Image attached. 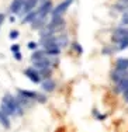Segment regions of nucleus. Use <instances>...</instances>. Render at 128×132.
I'll return each instance as SVG.
<instances>
[{"label":"nucleus","mask_w":128,"mask_h":132,"mask_svg":"<svg viewBox=\"0 0 128 132\" xmlns=\"http://www.w3.org/2000/svg\"><path fill=\"white\" fill-rule=\"evenodd\" d=\"M0 111L6 112L9 117L10 115H21L23 114V105L11 94H6L2 100V108H0Z\"/></svg>","instance_id":"f257e3e1"},{"label":"nucleus","mask_w":128,"mask_h":132,"mask_svg":"<svg viewBox=\"0 0 128 132\" xmlns=\"http://www.w3.org/2000/svg\"><path fill=\"white\" fill-rule=\"evenodd\" d=\"M73 3V0H63L61 4H58L57 7L52 10V17H62V14L69 9V6Z\"/></svg>","instance_id":"f03ea898"},{"label":"nucleus","mask_w":128,"mask_h":132,"mask_svg":"<svg viewBox=\"0 0 128 132\" xmlns=\"http://www.w3.org/2000/svg\"><path fill=\"white\" fill-rule=\"evenodd\" d=\"M24 75H26L28 79L33 81V83H41V75L38 73V70L34 68H28L24 70Z\"/></svg>","instance_id":"7ed1b4c3"},{"label":"nucleus","mask_w":128,"mask_h":132,"mask_svg":"<svg viewBox=\"0 0 128 132\" xmlns=\"http://www.w3.org/2000/svg\"><path fill=\"white\" fill-rule=\"evenodd\" d=\"M124 38H128V30L127 28H117V30L114 31V34H113V41L118 44Z\"/></svg>","instance_id":"20e7f679"},{"label":"nucleus","mask_w":128,"mask_h":132,"mask_svg":"<svg viewBox=\"0 0 128 132\" xmlns=\"http://www.w3.org/2000/svg\"><path fill=\"white\" fill-rule=\"evenodd\" d=\"M37 3H38V0H26V2H24L23 9H21V13H23V14H28L30 11H33V9L37 6Z\"/></svg>","instance_id":"39448f33"},{"label":"nucleus","mask_w":128,"mask_h":132,"mask_svg":"<svg viewBox=\"0 0 128 132\" xmlns=\"http://www.w3.org/2000/svg\"><path fill=\"white\" fill-rule=\"evenodd\" d=\"M125 77H128V70H115L111 73V79H113L115 83H118L120 80H123V79H125Z\"/></svg>","instance_id":"423d86ee"},{"label":"nucleus","mask_w":128,"mask_h":132,"mask_svg":"<svg viewBox=\"0 0 128 132\" xmlns=\"http://www.w3.org/2000/svg\"><path fill=\"white\" fill-rule=\"evenodd\" d=\"M24 2L26 0H13V3H11V6H10V11L11 13H21V9H23V6H24Z\"/></svg>","instance_id":"0eeeda50"},{"label":"nucleus","mask_w":128,"mask_h":132,"mask_svg":"<svg viewBox=\"0 0 128 132\" xmlns=\"http://www.w3.org/2000/svg\"><path fill=\"white\" fill-rule=\"evenodd\" d=\"M115 69L117 70H128V58H120L115 62Z\"/></svg>","instance_id":"6e6552de"},{"label":"nucleus","mask_w":128,"mask_h":132,"mask_svg":"<svg viewBox=\"0 0 128 132\" xmlns=\"http://www.w3.org/2000/svg\"><path fill=\"white\" fill-rule=\"evenodd\" d=\"M117 92L120 93H128V77H125V79L120 80L117 83Z\"/></svg>","instance_id":"1a4fd4ad"},{"label":"nucleus","mask_w":128,"mask_h":132,"mask_svg":"<svg viewBox=\"0 0 128 132\" xmlns=\"http://www.w3.org/2000/svg\"><path fill=\"white\" fill-rule=\"evenodd\" d=\"M42 89L45 92H52L55 89V81L52 79H45V81H42Z\"/></svg>","instance_id":"9d476101"},{"label":"nucleus","mask_w":128,"mask_h":132,"mask_svg":"<svg viewBox=\"0 0 128 132\" xmlns=\"http://www.w3.org/2000/svg\"><path fill=\"white\" fill-rule=\"evenodd\" d=\"M114 9H115V10H118V11L128 10V0H118V2L115 3Z\"/></svg>","instance_id":"9b49d317"},{"label":"nucleus","mask_w":128,"mask_h":132,"mask_svg":"<svg viewBox=\"0 0 128 132\" xmlns=\"http://www.w3.org/2000/svg\"><path fill=\"white\" fill-rule=\"evenodd\" d=\"M0 122H2V125L4 128L10 127V119H9V115L6 114V112H3V111H0Z\"/></svg>","instance_id":"f8f14e48"},{"label":"nucleus","mask_w":128,"mask_h":132,"mask_svg":"<svg viewBox=\"0 0 128 132\" xmlns=\"http://www.w3.org/2000/svg\"><path fill=\"white\" fill-rule=\"evenodd\" d=\"M46 56H48V55L45 53V51H37V52L33 53L31 59H33V62H35V61H41V59L46 58Z\"/></svg>","instance_id":"ddd939ff"},{"label":"nucleus","mask_w":128,"mask_h":132,"mask_svg":"<svg viewBox=\"0 0 128 132\" xmlns=\"http://www.w3.org/2000/svg\"><path fill=\"white\" fill-rule=\"evenodd\" d=\"M125 48H128V38L121 39L120 42H118V46H117L118 51H123V49H125Z\"/></svg>","instance_id":"4468645a"},{"label":"nucleus","mask_w":128,"mask_h":132,"mask_svg":"<svg viewBox=\"0 0 128 132\" xmlns=\"http://www.w3.org/2000/svg\"><path fill=\"white\" fill-rule=\"evenodd\" d=\"M121 23L124 24V26H128V11H125L123 15V20H121Z\"/></svg>","instance_id":"2eb2a0df"},{"label":"nucleus","mask_w":128,"mask_h":132,"mask_svg":"<svg viewBox=\"0 0 128 132\" xmlns=\"http://www.w3.org/2000/svg\"><path fill=\"white\" fill-rule=\"evenodd\" d=\"M17 37H18V31H11L10 32V38L11 39H15Z\"/></svg>","instance_id":"dca6fc26"},{"label":"nucleus","mask_w":128,"mask_h":132,"mask_svg":"<svg viewBox=\"0 0 128 132\" xmlns=\"http://www.w3.org/2000/svg\"><path fill=\"white\" fill-rule=\"evenodd\" d=\"M73 48L77 51V53H82V48H80V45H77V42H73Z\"/></svg>","instance_id":"f3484780"},{"label":"nucleus","mask_w":128,"mask_h":132,"mask_svg":"<svg viewBox=\"0 0 128 132\" xmlns=\"http://www.w3.org/2000/svg\"><path fill=\"white\" fill-rule=\"evenodd\" d=\"M37 46H38V44H37V42H30V44H28V48H30V49H35Z\"/></svg>","instance_id":"a211bd4d"},{"label":"nucleus","mask_w":128,"mask_h":132,"mask_svg":"<svg viewBox=\"0 0 128 132\" xmlns=\"http://www.w3.org/2000/svg\"><path fill=\"white\" fill-rule=\"evenodd\" d=\"M14 58L17 59V61H21V58H23V56H21L20 51H18V52H14Z\"/></svg>","instance_id":"6ab92c4d"},{"label":"nucleus","mask_w":128,"mask_h":132,"mask_svg":"<svg viewBox=\"0 0 128 132\" xmlns=\"http://www.w3.org/2000/svg\"><path fill=\"white\" fill-rule=\"evenodd\" d=\"M18 49H20V46H18V45H13V46H11V51H13V52H18Z\"/></svg>","instance_id":"aec40b11"},{"label":"nucleus","mask_w":128,"mask_h":132,"mask_svg":"<svg viewBox=\"0 0 128 132\" xmlns=\"http://www.w3.org/2000/svg\"><path fill=\"white\" fill-rule=\"evenodd\" d=\"M127 94H128V93H127Z\"/></svg>","instance_id":"412c9836"}]
</instances>
